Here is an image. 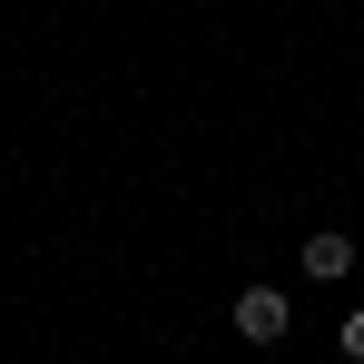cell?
<instances>
[{
	"label": "cell",
	"instance_id": "2",
	"mask_svg": "<svg viewBox=\"0 0 364 364\" xmlns=\"http://www.w3.org/2000/svg\"><path fill=\"white\" fill-rule=\"evenodd\" d=\"M305 276H315V286H345V276H355V237H345V227L305 237Z\"/></svg>",
	"mask_w": 364,
	"mask_h": 364
},
{
	"label": "cell",
	"instance_id": "1",
	"mask_svg": "<svg viewBox=\"0 0 364 364\" xmlns=\"http://www.w3.org/2000/svg\"><path fill=\"white\" fill-rule=\"evenodd\" d=\"M227 325H237L246 345H286V325H296V305L276 296V286H246V296L227 305Z\"/></svg>",
	"mask_w": 364,
	"mask_h": 364
},
{
	"label": "cell",
	"instance_id": "3",
	"mask_svg": "<svg viewBox=\"0 0 364 364\" xmlns=\"http://www.w3.org/2000/svg\"><path fill=\"white\" fill-rule=\"evenodd\" d=\"M335 345H345V364H364V305L345 315V335H335Z\"/></svg>",
	"mask_w": 364,
	"mask_h": 364
}]
</instances>
